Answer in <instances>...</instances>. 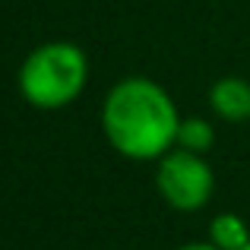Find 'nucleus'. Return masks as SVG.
Here are the masks:
<instances>
[{"label":"nucleus","instance_id":"f257e3e1","mask_svg":"<svg viewBox=\"0 0 250 250\" xmlns=\"http://www.w3.org/2000/svg\"><path fill=\"white\" fill-rule=\"evenodd\" d=\"M181 114L171 95L149 76L114 83L102 104V130L108 143L133 162H155L177 146Z\"/></svg>","mask_w":250,"mask_h":250},{"label":"nucleus","instance_id":"f03ea898","mask_svg":"<svg viewBox=\"0 0 250 250\" xmlns=\"http://www.w3.org/2000/svg\"><path fill=\"white\" fill-rule=\"evenodd\" d=\"M89 80L85 51L73 42L38 44L22 61L16 76L19 95L38 111H61L83 95Z\"/></svg>","mask_w":250,"mask_h":250},{"label":"nucleus","instance_id":"7ed1b4c3","mask_svg":"<svg viewBox=\"0 0 250 250\" xmlns=\"http://www.w3.org/2000/svg\"><path fill=\"white\" fill-rule=\"evenodd\" d=\"M155 187L162 200L177 212H196L212 200L215 177L212 168L203 155L187 152V149H171L159 159L155 168Z\"/></svg>","mask_w":250,"mask_h":250},{"label":"nucleus","instance_id":"20e7f679","mask_svg":"<svg viewBox=\"0 0 250 250\" xmlns=\"http://www.w3.org/2000/svg\"><path fill=\"white\" fill-rule=\"evenodd\" d=\"M209 108L228 124L250 121V83L241 76H222L209 85Z\"/></svg>","mask_w":250,"mask_h":250},{"label":"nucleus","instance_id":"39448f33","mask_svg":"<svg viewBox=\"0 0 250 250\" xmlns=\"http://www.w3.org/2000/svg\"><path fill=\"white\" fill-rule=\"evenodd\" d=\"M209 241L219 250H244L250 244V228L241 215L222 212L209 222Z\"/></svg>","mask_w":250,"mask_h":250},{"label":"nucleus","instance_id":"423d86ee","mask_svg":"<svg viewBox=\"0 0 250 250\" xmlns=\"http://www.w3.org/2000/svg\"><path fill=\"white\" fill-rule=\"evenodd\" d=\"M215 143V130L206 117H181V127H177V146L174 149H187V152H209Z\"/></svg>","mask_w":250,"mask_h":250},{"label":"nucleus","instance_id":"0eeeda50","mask_svg":"<svg viewBox=\"0 0 250 250\" xmlns=\"http://www.w3.org/2000/svg\"><path fill=\"white\" fill-rule=\"evenodd\" d=\"M177 250H219V247H215L212 241H209V244H206V241H196V244H184V247H177Z\"/></svg>","mask_w":250,"mask_h":250},{"label":"nucleus","instance_id":"6e6552de","mask_svg":"<svg viewBox=\"0 0 250 250\" xmlns=\"http://www.w3.org/2000/svg\"><path fill=\"white\" fill-rule=\"evenodd\" d=\"M244 250H250V244H247V247H244Z\"/></svg>","mask_w":250,"mask_h":250}]
</instances>
